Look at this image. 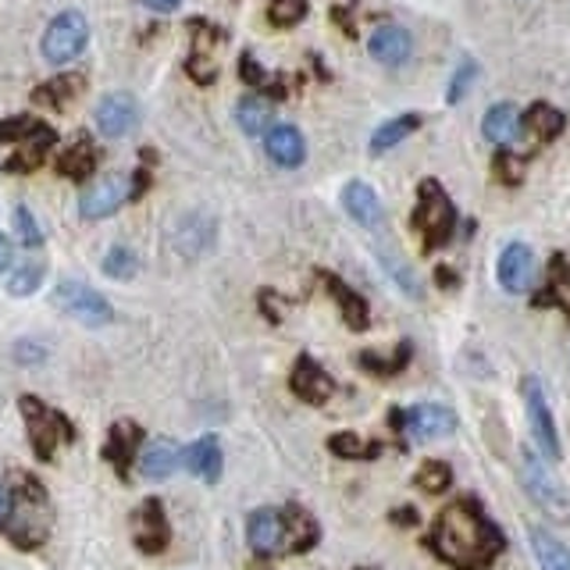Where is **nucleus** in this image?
Listing matches in <instances>:
<instances>
[{"label": "nucleus", "mask_w": 570, "mask_h": 570, "mask_svg": "<svg viewBox=\"0 0 570 570\" xmlns=\"http://www.w3.org/2000/svg\"><path fill=\"white\" fill-rule=\"evenodd\" d=\"M413 228L424 236V250H435V246H446L453 228H457V211H453V200L446 197V189L435 183V178H424L418 189V211H413Z\"/></svg>", "instance_id": "4"}, {"label": "nucleus", "mask_w": 570, "mask_h": 570, "mask_svg": "<svg viewBox=\"0 0 570 570\" xmlns=\"http://www.w3.org/2000/svg\"><path fill=\"white\" fill-rule=\"evenodd\" d=\"M289 388L303 399V404L321 407V404H329V399H332V393H335V379H332V374H329L325 368H321V364H314V357L300 354V357H296V368H293Z\"/></svg>", "instance_id": "13"}, {"label": "nucleus", "mask_w": 570, "mask_h": 570, "mask_svg": "<svg viewBox=\"0 0 570 570\" xmlns=\"http://www.w3.org/2000/svg\"><path fill=\"white\" fill-rule=\"evenodd\" d=\"M86 47H89V22L83 11H75V8L50 18V25L44 29V40H40L44 61L50 64H69L79 58Z\"/></svg>", "instance_id": "5"}, {"label": "nucleus", "mask_w": 570, "mask_h": 570, "mask_svg": "<svg viewBox=\"0 0 570 570\" xmlns=\"http://www.w3.org/2000/svg\"><path fill=\"white\" fill-rule=\"evenodd\" d=\"M183 453L186 449H178L172 438H164V435H158V438H150L147 446H142V453H139V474L147 478V482H164V478H172L175 471H178V463H183Z\"/></svg>", "instance_id": "17"}, {"label": "nucleus", "mask_w": 570, "mask_h": 570, "mask_svg": "<svg viewBox=\"0 0 570 570\" xmlns=\"http://www.w3.org/2000/svg\"><path fill=\"white\" fill-rule=\"evenodd\" d=\"M418 125H421L418 111H407V114H399V119L382 122L379 128H374V136H371V153H385V150L399 147V142H404L410 133H418Z\"/></svg>", "instance_id": "27"}, {"label": "nucleus", "mask_w": 570, "mask_h": 570, "mask_svg": "<svg viewBox=\"0 0 570 570\" xmlns=\"http://www.w3.org/2000/svg\"><path fill=\"white\" fill-rule=\"evenodd\" d=\"M214 243V222L207 214H186L178 218V225L172 232V246L178 257H186V261H197L200 253L211 250Z\"/></svg>", "instance_id": "16"}, {"label": "nucleus", "mask_w": 570, "mask_h": 570, "mask_svg": "<svg viewBox=\"0 0 570 570\" xmlns=\"http://www.w3.org/2000/svg\"><path fill=\"white\" fill-rule=\"evenodd\" d=\"M142 446V432L133 424V421H122L111 428V438L108 446H103V457L111 460V468L119 471L122 478H128V463H136V449Z\"/></svg>", "instance_id": "24"}, {"label": "nucleus", "mask_w": 570, "mask_h": 570, "mask_svg": "<svg viewBox=\"0 0 570 570\" xmlns=\"http://www.w3.org/2000/svg\"><path fill=\"white\" fill-rule=\"evenodd\" d=\"M385 271L396 278V285L410 296V300H421V282H418V275H413L410 268H404L399 261H393V257H385Z\"/></svg>", "instance_id": "42"}, {"label": "nucleus", "mask_w": 570, "mask_h": 570, "mask_svg": "<svg viewBox=\"0 0 570 570\" xmlns=\"http://www.w3.org/2000/svg\"><path fill=\"white\" fill-rule=\"evenodd\" d=\"M428 549L453 570H488L507 549V535L499 531V524L488 521L482 503L474 496H463L435 517Z\"/></svg>", "instance_id": "1"}, {"label": "nucleus", "mask_w": 570, "mask_h": 570, "mask_svg": "<svg viewBox=\"0 0 570 570\" xmlns=\"http://www.w3.org/2000/svg\"><path fill=\"white\" fill-rule=\"evenodd\" d=\"M11 257H15V250H11V239L0 236V271L11 268Z\"/></svg>", "instance_id": "47"}, {"label": "nucleus", "mask_w": 570, "mask_h": 570, "mask_svg": "<svg viewBox=\"0 0 570 570\" xmlns=\"http://www.w3.org/2000/svg\"><path fill=\"white\" fill-rule=\"evenodd\" d=\"M136 271H139V261H136V253L128 250V246H111L108 257H103V275L114 278V282L136 278Z\"/></svg>", "instance_id": "38"}, {"label": "nucleus", "mask_w": 570, "mask_h": 570, "mask_svg": "<svg viewBox=\"0 0 570 570\" xmlns=\"http://www.w3.org/2000/svg\"><path fill=\"white\" fill-rule=\"evenodd\" d=\"M521 399H524V413H528V424H531V435H535L538 449L546 453L549 460H560L563 449H560V435H556V421H553V410H549V399L542 393V382L535 374H528L521 382Z\"/></svg>", "instance_id": "8"}, {"label": "nucleus", "mask_w": 570, "mask_h": 570, "mask_svg": "<svg viewBox=\"0 0 570 570\" xmlns=\"http://www.w3.org/2000/svg\"><path fill=\"white\" fill-rule=\"evenodd\" d=\"M54 307L61 310V314L83 321V325H108V321H114V307L103 300L97 289H89V285L72 282V278L58 282Z\"/></svg>", "instance_id": "7"}, {"label": "nucleus", "mask_w": 570, "mask_h": 570, "mask_svg": "<svg viewBox=\"0 0 570 570\" xmlns=\"http://www.w3.org/2000/svg\"><path fill=\"white\" fill-rule=\"evenodd\" d=\"M268 18L271 25H278V29H293L296 22L307 18V0H271Z\"/></svg>", "instance_id": "39"}, {"label": "nucleus", "mask_w": 570, "mask_h": 570, "mask_svg": "<svg viewBox=\"0 0 570 570\" xmlns=\"http://www.w3.org/2000/svg\"><path fill=\"white\" fill-rule=\"evenodd\" d=\"M343 207L360 228H382V222H385L379 193H374L368 183H349L343 189Z\"/></svg>", "instance_id": "20"}, {"label": "nucleus", "mask_w": 570, "mask_h": 570, "mask_svg": "<svg viewBox=\"0 0 570 570\" xmlns=\"http://www.w3.org/2000/svg\"><path fill=\"white\" fill-rule=\"evenodd\" d=\"M329 449L335 453V457H346V460H371V457H379V453H382L379 443H364V438L354 435V432L332 435L329 438Z\"/></svg>", "instance_id": "37"}, {"label": "nucleus", "mask_w": 570, "mask_h": 570, "mask_svg": "<svg viewBox=\"0 0 570 570\" xmlns=\"http://www.w3.org/2000/svg\"><path fill=\"white\" fill-rule=\"evenodd\" d=\"M246 542L257 556H275L289 546V528H285L282 510H253L246 521Z\"/></svg>", "instance_id": "11"}, {"label": "nucleus", "mask_w": 570, "mask_h": 570, "mask_svg": "<svg viewBox=\"0 0 570 570\" xmlns=\"http://www.w3.org/2000/svg\"><path fill=\"white\" fill-rule=\"evenodd\" d=\"M538 307H560L570 314V261L567 257H556L553 268H549V278H546V289L542 296H535Z\"/></svg>", "instance_id": "29"}, {"label": "nucleus", "mask_w": 570, "mask_h": 570, "mask_svg": "<svg viewBox=\"0 0 570 570\" xmlns=\"http://www.w3.org/2000/svg\"><path fill=\"white\" fill-rule=\"evenodd\" d=\"M58 136H44V139H33V142H22L18 153L4 164V172H33V168H40V161L47 158V150L54 147Z\"/></svg>", "instance_id": "36"}, {"label": "nucleus", "mask_w": 570, "mask_h": 570, "mask_svg": "<svg viewBox=\"0 0 570 570\" xmlns=\"http://www.w3.org/2000/svg\"><path fill=\"white\" fill-rule=\"evenodd\" d=\"M83 86H86L83 75H75V72L58 75V79H50V83H44L40 89H36V100L47 103V108H64V103H72L75 97L83 94Z\"/></svg>", "instance_id": "33"}, {"label": "nucleus", "mask_w": 570, "mask_h": 570, "mask_svg": "<svg viewBox=\"0 0 570 570\" xmlns=\"http://www.w3.org/2000/svg\"><path fill=\"white\" fill-rule=\"evenodd\" d=\"M44 136H54V128L29 119V114H15V119L0 122V142H15V147H22V142H33Z\"/></svg>", "instance_id": "34"}, {"label": "nucleus", "mask_w": 570, "mask_h": 570, "mask_svg": "<svg viewBox=\"0 0 570 570\" xmlns=\"http://www.w3.org/2000/svg\"><path fill=\"white\" fill-rule=\"evenodd\" d=\"M142 8H150V11H161V15H168V11H175L183 0H139Z\"/></svg>", "instance_id": "45"}, {"label": "nucleus", "mask_w": 570, "mask_h": 570, "mask_svg": "<svg viewBox=\"0 0 570 570\" xmlns=\"http://www.w3.org/2000/svg\"><path fill=\"white\" fill-rule=\"evenodd\" d=\"M528 538H531V553H535L542 570H570V549L549 528H531Z\"/></svg>", "instance_id": "25"}, {"label": "nucleus", "mask_w": 570, "mask_h": 570, "mask_svg": "<svg viewBox=\"0 0 570 570\" xmlns=\"http://www.w3.org/2000/svg\"><path fill=\"white\" fill-rule=\"evenodd\" d=\"M524 133V119L521 111L513 108V103H492L482 119V136L492 142V147H503L510 150L517 139Z\"/></svg>", "instance_id": "18"}, {"label": "nucleus", "mask_w": 570, "mask_h": 570, "mask_svg": "<svg viewBox=\"0 0 570 570\" xmlns=\"http://www.w3.org/2000/svg\"><path fill=\"white\" fill-rule=\"evenodd\" d=\"M22 418H25V428H29V443L40 460H50L54 449L72 438V424L47 404H40L36 396H22Z\"/></svg>", "instance_id": "6"}, {"label": "nucleus", "mask_w": 570, "mask_h": 570, "mask_svg": "<svg viewBox=\"0 0 570 570\" xmlns=\"http://www.w3.org/2000/svg\"><path fill=\"white\" fill-rule=\"evenodd\" d=\"M399 421H404V435H413L418 443L457 432V413L446 404H418L410 410H399Z\"/></svg>", "instance_id": "9"}, {"label": "nucleus", "mask_w": 570, "mask_h": 570, "mask_svg": "<svg viewBox=\"0 0 570 570\" xmlns=\"http://www.w3.org/2000/svg\"><path fill=\"white\" fill-rule=\"evenodd\" d=\"M94 168H97V150L86 136H79L69 150L58 153V172L69 175V178H89L94 175Z\"/></svg>", "instance_id": "28"}, {"label": "nucleus", "mask_w": 570, "mask_h": 570, "mask_svg": "<svg viewBox=\"0 0 570 570\" xmlns=\"http://www.w3.org/2000/svg\"><path fill=\"white\" fill-rule=\"evenodd\" d=\"M321 285L329 289V296L335 300V307H339V314H343V321L354 332H364L368 329V303H364V296L360 293H354L349 285L343 282V278H335L332 271H321Z\"/></svg>", "instance_id": "21"}, {"label": "nucleus", "mask_w": 570, "mask_h": 570, "mask_svg": "<svg viewBox=\"0 0 570 570\" xmlns=\"http://www.w3.org/2000/svg\"><path fill=\"white\" fill-rule=\"evenodd\" d=\"M474 75H478V64H474V61H463L460 69H457V75H453V86H449V103H457L463 94H468L471 83H474Z\"/></svg>", "instance_id": "43"}, {"label": "nucleus", "mask_w": 570, "mask_h": 570, "mask_svg": "<svg viewBox=\"0 0 570 570\" xmlns=\"http://www.w3.org/2000/svg\"><path fill=\"white\" fill-rule=\"evenodd\" d=\"M282 513H285V528H289V546H285V553H307V549H314V542L321 538L314 517H310L303 507H296V503H289V507H285Z\"/></svg>", "instance_id": "26"}, {"label": "nucleus", "mask_w": 570, "mask_h": 570, "mask_svg": "<svg viewBox=\"0 0 570 570\" xmlns=\"http://www.w3.org/2000/svg\"><path fill=\"white\" fill-rule=\"evenodd\" d=\"M524 133H531L535 142H549L563 133V114L549 108V103H535V108L524 114Z\"/></svg>", "instance_id": "31"}, {"label": "nucleus", "mask_w": 570, "mask_h": 570, "mask_svg": "<svg viewBox=\"0 0 570 570\" xmlns=\"http://www.w3.org/2000/svg\"><path fill=\"white\" fill-rule=\"evenodd\" d=\"M183 463L189 468V474H197L200 482H218L222 478V463H225V457H222V443H218V435H203V438H197L186 453H183Z\"/></svg>", "instance_id": "23"}, {"label": "nucleus", "mask_w": 570, "mask_h": 570, "mask_svg": "<svg viewBox=\"0 0 570 570\" xmlns=\"http://www.w3.org/2000/svg\"><path fill=\"white\" fill-rule=\"evenodd\" d=\"M4 531L18 549H36L47 538L50 507H47V492L40 488V482H33V478H25V474L15 478V492H11V510L4 517Z\"/></svg>", "instance_id": "2"}, {"label": "nucleus", "mask_w": 570, "mask_h": 570, "mask_svg": "<svg viewBox=\"0 0 570 570\" xmlns=\"http://www.w3.org/2000/svg\"><path fill=\"white\" fill-rule=\"evenodd\" d=\"M368 50L374 61L388 64V69H396V64H407L410 54H413V40L404 25H379V29L371 33L368 40Z\"/></svg>", "instance_id": "19"}, {"label": "nucleus", "mask_w": 570, "mask_h": 570, "mask_svg": "<svg viewBox=\"0 0 570 570\" xmlns=\"http://www.w3.org/2000/svg\"><path fill=\"white\" fill-rule=\"evenodd\" d=\"M438 282H443V285H457V278H453V271H438Z\"/></svg>", "instance_id": "49"}, {"label": "nucleus", "mask_w": 570, "mask_h": 570, "mask_svg": "<svg viewBox=\"0 0 570 570\" xmlns=\"http://www.w3.org/2000/svg\"><path fill=\"white\" fill-rule=\"evenodd\" d=\"M40 282H44V264H22L11 271V278H8V293L11 296H29L40 289Z\"/></svg>", "instance_id": "40"}, {"label": "nucleus", "mask_w": 570, "mask_h": 570, "mask_svg": "<svg viewBox=\"0 0 570 570\" xmlns=\"http://www.w3.org/2000/svg\"><path fill=\"white\" fill-rule=\"evenodd\" d=\"M133 538L139 553H164L168 542H172V528H168V517L164 507L158 499H147L133 517Z\"/></svg>", "instance_id": "14"}, {"label": "nucleus", "mask_w": 570, "mask_h": 570, "mask_svg": "<svg viewBox=\"0 0 570 570\" xmlns=\"http://www.w3.org/2000/svg\"><path fill=\"white\" fill-rule=\"evenodd\" d=\"M521 485L531 496V503L549 517V521H560L567 524L570 521V499L563 485L556 482V474L549 471V463L538 457L535 449H521Z\"/></svg>", "instance_id": "3"}, {"label": "nucleus", "mask_w": 570, "mask_h": 570, "mask_svg": "<svg viewBox=\"0 0 570 570\" xmlns=\"http://www.w3.org/2000/svg\"><path fill=\"white\" fill-rule=\"evenodd\" d=\"M8 510H11V492L8 488H0V521L8 517Z\"/></svg>", "instance_id": "48"}, {"label": "nucleus", "mask_w": 570, "mask_h": 570, "mask_svg": "<svg viewBox=\"0 0 570 570\" xmlns=\"http://www.w3.org/2000/svg\"><path fill=\"white\" fill-rule=\"evenodd\" d=\"M499 285L507 293H528L531 282H535V253H531L528 243H510L507 250L499 253L496 264Z\"/></svg>", "instance_id": "15"}, {"label": "nucleus", "mask_w": 570, "mask_h": 570, "mask_svg": "<svg viewBox=\"0 0 570 570\" xmlns=\"http://www.w3.org/2000/svg\"><path fill=\"white\" fill-rule=\"evenodd\" d=\"M18 349V364H40V360H44V349L40 346H29V343H18L15 346Z\"/></svg>", "instance_id": "44"}, {"label": "nucleus", "mask_w": 570, "mask_h": 570, "mask_svg": "<svg viewBox=\"0 0 570 570\" xmlns=\"http://www.w3.org/2000/svg\"><path fill=\"white\" fill-rule=\"evenodd\" d=\"M264 150L278 168H300L303 158H307V142H303V133L296 125H275L271 128V133L264 136Z\"/></svg>", "instance_id": "22"}, {"label": "nucleus", "mask_w": 570, "mask_h": 570, "mask_svg": "<svg viewBox=\"0 0 570 570\" xmlns=\"http://www.w3.org/2000/svg\"><path fill=\"white\" fill-rule=\"evenodd\" d=\"M410 357H413V346L399 343L393 357H379V354H371V349H364V354L357 357V364L364 371H371V374H379V379H396V374L410 364Z\"/></svg>", "instance_id": "32"}, {"label": "nucleus", "mask_w": 570, "mask_h": 570, "mask_svg": "<svg viewBox=\"0 0 570 570\" xmlns=\"http://www.w3.org/2000/svg\"><path fill=\"white\" fill-rule=\"evenodd\" d=\"M97 128L108 139H125L139 125V103L133 94H108L97 103Z\"/></svg>", "instance_id": "10"}, {"label": "nucleus", "mask_w": 570, "mask_h": 570, "mask_svg": "<svg viewBox=\"0 0 570 570\" xmlns=\"http://www.w3.org/2000/svg\"><path fill=\"white\" fill-rule=\"evenodd\" d=\"M271 119H275V114H271V103L261 97H243L236 103V122L246 136H268L271 128H275Z\"/></svg>", "instance_id": "30"}, {"label": "nucleus", "mask_w": 570, "mask_h": 570, "mask_svg": "<svg viewBox=\"0 0 570 570\" xmlns=\"http://www.w3.org/2000/svg\"><path fill=\"white\" fill-rule=\"evenodd\" d=\"M133 197V186H128L125 175H108L100 178V183H94L79 200V211L83 218H89V222H100V218H111L119 207Z\"/></svg>", "instance_id": "12"}, {"label": "nucleus", "mask_w": 570, "mask_h": 570, "mask_svg": "<svg viewBox=\"0 0 570 570\" xmlns=\"http://www.w3.org/2000/svg\"><path fill=\"white\" fill-rule=\"evenodd\" d=\"M15 236H18L25 246H40V243H44V228H40V222H36V214H33L25 203L15 207Z\"/></svg>", "instance_id": "41"}, {"label": "nucleus", "mask_w": 570, "mask_h": 570, "mask_svg": "<svg viewBox=\"0 0 570 570\" xmlns=\"http://www.w3.org/2000/svg\"><path fill=\"white\" fill-rule=\"evenodd\" d=\"M413 485H418L421 492H432V496H438V492H449L453 468L446 460H424L418 468V474H413Z\"/></svg>", "instance_id": "35"}, {"label": "nucleus", "mask_w": 570, "mask_h": 570, "mask_svg": "<svg viewBox=\"0 0 570 570\" xmlns=\"http://www.w3.org/2000/svg\"><path fill=\"white\" fill-rule=\"evenodd\" d=\"M393 521H396L399 528H413V524H418V510H413V507L396 510V513H393Z\"/></svg>", "instance_id": "46"}]
</instances>
